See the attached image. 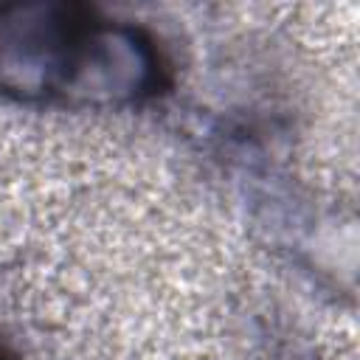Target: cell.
Listing matches in <instances>:
<instances>
[{"instance_id": "cell-1", "label": "cell", "mask_w": 360, "mask_h": 360, "mask_svg": "<svg viewBox=\"0 0 360 360\" xmlns=\"http://www.w3.org/2000/svg\"><path fill=\"white\" fill-rule=\"evenodd\" d=\"M96 11L79 3H0V90L20 101H68Z\"/></svg>"}, {"instance_id": "cell-2", "label": "cell", "mask_w": 360, "mask_h": 360, "mask_svg": "<svg viewBox=\"0 0 360 360\" xmlns=\"http://www.w3.org/2000/svg\"><path fill=\"white\" fill-rule=\"evenodd\" d=\"M0 360H11V357H8L6 352H3V346H0Z\"/></svg>"}]
</instances>
